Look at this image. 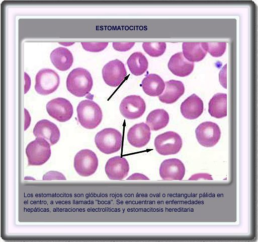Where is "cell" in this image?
<instances>
[{
  "label": "cell",
  "instance_id": "1",
  "mask_svg": "<svg viewBox=\"0 0 258 242\" xmlns=\"http://www.w3.org/2000/svg\"><path fill=\"white\" fill-rule=\"evenodd\" d=\"M67 90L73 95L81 97L88 94L92 89L93 80L86 69L77 68L72 70L66 79Z\"/></svg>",
  "mask_w": 258,
  "mask_h": 242
},
{
  "label": "cell",
  "instance_id": "2",
  "mask_svg": "<svg viewBox=\"0 0 258 242\" xmlns=\"http://www.w3.org/2000/svg\"><path fill=\"white\" fill-rule=\"evenodd\" d=\"M76 111L79 124L87 129H94L102 122V109L100 106L93 100L81 101L77 106Z\"/></svg>",
  "mask_w": 258,
  "mask_h": 242
},
{
  "label": "cell",
  "instance_id": "3",
  "mask_svg": "<svg viewBox=\"0 0 258 242\" xmlns=\"http://www.w3.org/2000/svg\"><path fill=\"white\" fill-rule=\"evenodd\" d=\"M95 142L101 152L106 154H111L120 150L122 136L121 133L115 129L106 128L96 135Z\"/></svg>",
  "mask_w": 258,
  "mask_h": 242
},
{
  "label": "cell",
  "instance_id": "4",
  "mask_svg": "<svg viewBox=\"0 0 258 242\" xmlns=\"http://www.w3.org/2000/svg\"><path fill=\"white\" fill-rule=\"evenodd\" d=\"M51 145L45 139L36 137L26 148L28 164L30 166H39L46 163L50 158Z\"/></svg>",
  "mask_w": 258,
  "mask_h": 242
},
{
  "label": "cell",
  "instance_id": "5",
  "mask_svg": "<svg viewBox=\"0 0 258 242\" xmlns=\"http://www.w3.org/2000/svg\"><path fill=\"white\" fill-rule=\"evenodd\" d=\"M73 166L76 172L80 176H91L95 173L98 167L97 156L91 150H81L74 157Z\"/></svg>",
  "mask_w": 258,
  "mask_h": 242
},
{
  "label": "cell",
  "instance_id": "6",
  "mask_svg": "<svg viewBox=\"0 0 258 242\" xmlns=\"http://www.w3.org/2000/svg\"><path fill=\"white\" fill-rule=\"evenodd\" d=\"M156 151L160 155H169L178 153L182 147L181 136L173 131H168L158 135L154 140Z\"/></svg>",
  "mask_w": 258,
  "mask_h": 242
},
{
  "label": "cell",
  "instance_id": "7",
  "mask_svg": "<svg viewBox=\"0 0 258 242\" xmlns=\"http://www.w3.org/2000/svg\"><path fill=\"white\" fill-rule=\"evenodd\" d=\"M59 83V76L55 71L42 69L36 75L35 89L40 95H47L55 91Z\"/></svg>",
  "mask_w": 258,
  "mask_h": 242
},
{
  "label": "cell",
  "instance_id": "8",
  "mask_svg": "<svg viewBox=\"0 0 258 242\" xmlns=\"http://www.w3.org/2000/svg\"><path fill=\"white\" fill-rule=\"evenodd\" d=\"M195 134L200 145L206 147H211L218 142L221 133L217 124L208 121L200 124L196 129Z\"/></svg>",
  "mask_w": 258,
  "mask_h": 242
},
{
  "label": "cell",
  "instance_id": "9",
  "mask_svg": "<svg viewBox=\"0 0 258 242\" xmlns=\"http://www.w3.org/2000/svg\"><path fill=\"white\" fill-rule=\"evenodd\" d=\"M127 76L124 64L115 59L107 63L102 69V77L105 83L113 87L118 86Z\"/></svg>",
  "mask_w": 258,
  "mask_h": 242
},
{
  "label": "cell",
  "instance_id": "10",
  "mask_svg": "<svg viewBox=\"0 0 258 242\" xmlns=\"http://www.w3.org/2000/svg\"><path fill=\"white\" fill-rule=\"evenodd\" d=\"M121 114L126 118L135 119L141 117L146 109L143 99L139 95H132L125 97L120 105Z\"/></svg>",
  "mask_w": 258,
  "mask_h": 242
},
{
  "label": "cell",
  "instance_id": "11",
  "mask_svg": "<svg viewBox=\"0 0 258 242\" xmlns=\"http://www.w3.org/2000/svg\"><path fill=\"white\" fill-rule=\"evenodd\" d=\"M46 110L49 115L60 122L69 120L73 113V106L67 99L58 97L47 102Z\"/></svg>",
  "mask_w": 258,
  "mask_h": 242
},
{
  "label": "cell",
  "instance_id": "12",
  "mask_svg": "<svg viewBox=\"0 0 258 242\" xmlns=\"http://www.w3.org/2000/svg\"><path fill=\"white\" fill-rule=\"evenodd\" d=\"M159 175L164 180H182L185 174L184 164L177 158L165 159L161 163Z\"/></svg>",
  "mask_w": 258,
  "mask_h": 242
},
{
  "label": "cell",
  "instance_id": "13",
  "mask_svg": "<svg viewBox=\"0 0 258 242\" xmlns=\"http://www.w3.org/2000/svg\"><path fill=\"white\" fill-rule=\"evenodd\" d=\"M129 164L124 157L117 156L110 158L107 162L105 171L111 180H122L129 171Z\"/></svg>",
  "mask_w": 258,
  "mask_h": 242
},
{
  "label": "cell",
  "instance_id": "14",
  "mask_svg": "<svg viewBox=\"0 0 258 242\" xmlns=\"http://www.w3.org/2000/svg\"><path fill=\"white\" fill-rule=\"evenodd\" d=\"M150 128L144 123L133 125L128 130L127 135L129 144L138 148L146 145L150 141Z\"/></svg>",
  "mask_w": 258,
  "mask_h": 242
},
{
  "label": "cell",
  "instance_id": "15",
  "mask_svg": "<svg viewBox=\"0 0 258 242\" xmlns=\"http://www.w3.org/2000/svg\"><path fill=\"white\" fill-rule=\"evenodd\" d=\"M33 135L36 137H42L47 140L51 146L58 142L60 133L57 126L47 119H41L35 125Z\"/></svg>",
  "mask_w": 258,
  "mask_h": 242
},
{
  "label": "cell",
  "instance_id": "16",
  "mask_svg": "<svg viewBox=\"0 0 258 242\" xmlns=\"http://www.w3.org/2000/svg\"><path fill=\"white\" fill-rule=\"evenodd\" d=\"M167 66L169 71L175 75L179 77H186L193 71L194 64L188 61L179 52L173 55L169 59Z\"/></svg>",
  "mask_w": 258,
  "mask_h": 242
},
{
  "label": "cell",
  "instance_id": "17",
  "mask_svg": "<svg viewBox=\"0 0 258 242\" xmlns=\"http://www.w3.org/2000/svg\"><path fill=\"white\" fill-rule=\"evenodd\" d=\"M180 109L185 118L194 119L202 114L204 109L203 102L198 96L193 94L182 103Z\"/></svg>",
  "mask_w": 258,
  "mask_h": 242
},
{
  "label": "cell",
  "instance_id": "18",
  "mask_svg": "<svg viewBox=\"0 0 258 242\" xmlns=\"http://www.w3.org/2000/svg\"><path fill=\"white\" fill-rule=\"evenodd\" d=\"M164 91L159 96V100L166 104H172L177 101L185 92L183 83L178 80H170L165 83Z\"/></svg>",
  "mask_w": 258,
  "mask_h": 242
},
{
  "label": "cell",
  "instance_id": "19",
  "mask_svg": "<svg viewBox=\"0 0 258 242\" xmlns=\"http://www.w3.org/2000/svg\"><path fill=\"white\" fill-rule=\"evenodd\" d=\"M50 58L54 66L61 71L68 70L73 62L70 51L62 47L54 49L50 53Z\"/></svg>",
  "mask_w": 258,
  "mask_h": 242
},
{
  "label": "cell",
  "instance_id": "20",
  "mask_svg": "<svg viewBox=\"0 0 258 242\" xmlns=\"http://www.w3.org/2000/svg\"><path fill=\"white\" fill-rule=\"evenodd\" d=\"M141 86L143 91L150 96L160 95L165 88V82L158 75L150 74L142 80Z\"/></svg>",
  "mask_w": 258,
  "mask_h": 242
},
{
  "label": "cell",
  "instance_id": "21",
  "mask_svg": "<svg viewBox=\"0 0 258 242\" xmlns=\"http://www.w3.org/2000/svg\"><path fill=\"white\" fill-rule=\"evenodd\" d=\"M208 111L212 117L220 118L227 115V95L218 93L209 102Z\"/></svg>",
  "mask_w": 258,
  "mask_h": 242
},
{
  "label": "cell",
  "instance_id": "22",
  "mask_svg": "<svg viewBox=\"0 0 258 242\" xmlns=\"http://www.w3.org/2000/svg\"><path fill=\"white\" fill-rule=\"evenodd\" d=\"M169 121V116L163 109H156L151 111L147 115L146 124L152 131H158L165 128Z\"/></svg>",
  "mask_w": 258,
  "mask_h": 242
},
{
  "label": "cell",
  "instance_id": "23",
  "mask_svg": "<svg viewBox=\"0 0 258 242\" xmlns=\"http://www.w3.org/2000/svg\"><path fill=\"white\" fill-rule=\"evenodd\" d=\"M127 64L130 72L138 76L144 74L147 70L148 62L145 55L141 52L133 53L128 58Z\"/></svg>",
  "mask_w": 258,
  "mask_h": 242
},
{
  "label": "cell",
  "instance_id": "24",
  "mask_svg": "<svg viewBox=\"0 0 258 242\" xmlns=\"http://www.w3.org/2000/svg\"><path fill=\"white\" fill-rule=\"evenodd\" d=\"M182 48L184 56L192 63L202 60L207 54L201 46V42H183Z\"/></svg>",
  "mask_w": 258,
  "mask_h": 242
},
{
  "label": "cell",
  "instance_id": "25",
  "mask_svg": "<svg viewBox=\"0 0 258 242\" xmlns=\"http://www.w3.org/2000/svg\"><path fill=\"white\" fill-rule=\"evenodd\" d=\"M165 42H143L142 47L145 52L152 57H158L162 55L166 49Z\"/></svg>",
  "mask_w": 258,
  "mask_h": 242
},
{
  "label": "cell",
  "instance_id": "26",
  "mask_svg": "<svg viewBox=\"0 0 258 242\" xmlns=\"http://www.w3.org/2000/svg\"><path fill=\"white\" fill-rule=\"evenodd\" d=\"M202 48L212 56L219 57L225 51L226 42H201Z\"/></svg>",
  "mask_w": 258,
  "mask_h": 242
},
{
  "label": "cell",
  "instance_id": "27",
  "mask_svg": "<svg viewBox=\"0 0 258 242\" xmlns=\"http://www.w3.org/2000/svg\"><path fill=\"white\" fill-rule=\"evenodd\" d=\"M83 48L88 51L97 52L104 50L108 42H81Z\"/></svg>",
  "mask_w": 258,
  "mask_h": 242
},
{
  "label": "cell",
  "instance_id": "28",
  "mask_svg": "<svg viewBox=\"0 0 258 242\" xmlns=\"http://www.w3.org/2000/svg\"><path fill=\"white\" fill-rule=\"evenodd\" d=\"M42 179L45 180H66V178L61 172L56 171H50L43 176Z\"/></svg>",
  "mask_w": 258,
  "mask_h": 242
},
{
  "label": "cell",
  "instance_id": "29",
  "mask_svg": "<svg viewBox=\"0 0 258 242\" xmlns=\"http://www.w3.org/2000/svg\"><path fill=\"white\" fill-rule=\"evenodd\" d=\"M113 48L119 51H126L130 50L135 44V42H113Z\"/></svg>",
  "mask_w": 258,
  "mask_h": 242
},
{
  "label": "cell",
  "instance_id": "30",
  "mask_svg": "<svg viewBox=\"0 0 258 242\" xmlns=\"http://www.w3.org/2000/svg\"><path fill=\"white\" fill-rule=\"evenodd\" d=\"M200 179L213 180V178L212 176L208 173H200L193 174L189 178V180H197Z\"/></svg>",
  "mask_w": 258,
  "mask_h": 242
},
{
  "label": "cell",
  "instance_id": "31",
  "mask_svg": "<svg viewBox=\"0 0 258 242\" xmlns=\"http://www.w3.org/2000/svg\"><path fill=\"white\" fill-rule=\"evenodd\" d=\"M149 179L145 175L135 173L131 175L129 177L127 178V180H149Z\"/></svg>",
  "mask_w": 258,
  "mask_h": 242
}]
</instances>
